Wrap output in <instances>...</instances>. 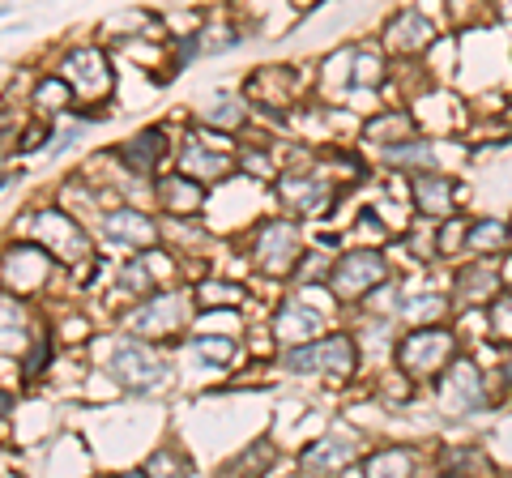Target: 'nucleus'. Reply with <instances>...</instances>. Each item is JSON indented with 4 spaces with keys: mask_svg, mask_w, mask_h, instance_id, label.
<instances>
[{
    "mask_svg": "<svg viewBox=\"0 0 512 478\" xmlns=\"http://www.w3.org/2000/svg\"><path fill=\"white\" fill-rule=\"evenodd\" d=\"M355 363H359V350L346 333H329V338H312V342H299V346L286 350V368L299 372V376L329 372V376L346 380L355 372Z\"/></svg>",
    "mask_w": 512,
    "mask_h": 478,
    "instance_id": "nucleus-1",
    "label": "nucleus"
},
{
    "mask_svg": "<svg viewBox=\"0 0 512 478\" xmlns=\"http://www.w3.org/2000/svg\"><path fill=\"white\" fill-rule=\"evenodd\" d=\"M384 278H389V261H384L380 252H372V248L346 252L329 274V295L333 299H363V295H372Z\"/></svg>",
    "mask_w": 512,
    "mask_h": 478,
    "instance_id": "nucleus-2",
    "label": "nucleus"
},
{
    "mask_svg": "<svg viewBox=\"0 0 512 478\" xmlns=\"http://www.w3.org/2000/svg\"><path fill=\"white\" fill-rule=\"evenodd\" d=\"M453 333L448 329H414L410 338L397 346V363H402L406 376H436V368L453 363Z\"/></svg>",
    "mask_w": 512,
    "mask_h": 478,
    "instance_id": "nucleus-3",
    "label": "nucleus"
},
{
    "mask_svg": "<svg viewBox=\"0 0 512 478\" xmlns=\"http://www.w3.org/2000/svg\"><path fill=\"white\" fill-rule=\"evenodd\" d=\"M252 257L265 274H291V265L299 261V231L295 222L286 218H274V222H261L252 231Z\"/></svg>",
    "mask_w": 512,
    "mask_h": 478,
    "instance_id": "nucleus-4",
    "label": "nucleus"
},
{
    "mask_svg": "<svg viewBox=\"0 0 512 478\" xmlns=\"http://www.w3.org/2000/svg\"><path fill=\"white\" fill-rule=\"evenodd\" d=\"M35 244H43L56 261H86L90 257V239L82 235V227H77L69 214H60V210H43L35 218Z\"/></svg>",
    "mask_w": 512,
    "mask_h": 478,
    "instance_id": "nucleus-5",
    "label": "nucleus"
},
{
    "mask_svg": "<svg viewBox=\"0 0 512 478\" xmlns=\"http://www.w3.org/2000/svg\"><path fill=\"white\" fill-rule=\"evenodd\" d=\"M483 402H487L483 372H478L470 359H453L448 372L440 376V406L448 414H474Z\"/></svg>",
    "mask_w": 512,
    "mask_h": 478,
    "instance_id": "nucleus-6",
    "label": "nucleus"
},
{
    "mask_svg": "<svg viewBox=\"0 0 512 478\" xmlns=\"http://www.w3.org/2000/svg\"><path fill=\"white\" fill-rule=\"evenodd\" d=\"M111 372H116V380L124 389H133V393H146L158 385V376H163V363H158V355L150 346H141V342H124L116 350V359H111Z\"/></svg>",
    "mask_w": 512,
    "mask_h": 478,
    "instance_id": "nucleus-7",
    "label": "nucleus"
},
{
    "mask_svg": "<svg viewBox=\"0 0 512 478\" xmlns=\"http://www.w3.org/2000/svg\"><path fill=\"white\" fill-rule=\"evenodd\" d=\"M64 77L73 82L77 94H86V99H103L111 90V69L99 47H77V52L64 56Z\"/></svg>",
    "mask_w": 512,
    "mask_h": 478,
    "instance_id": "nucleus-8",
    "label": "nucleus"
},
{
    "mask_svg": "<svg viewBox=\"0 0 512 478\" xmlns=\"http://www.w3.org/2000/svg\"><path fill=\"white\" fill-rule=\"evenodd\" d=\"M431 39H436V26H431L423 9H402L389 22V30H384V47L397 56H419L431 47Z\"/></svg>",
    "mask_w": 512,
    "mask_h": 478,
    "instance_id": "nucleus-9",
    "label": "nucleus"
},
{
    "mask_svg": "<svg viewBox=\"0 0 512 478\" xmlns=\"http://www.w3.org/2000/svg\"><path fill=\"white\" fill-rule=\"evenodd\" d=\"M320 325H325V316H320V308H308L299 304V299H291V304H282L278 316H274V333L286 342V346H299V342H312Z\"/></svg>",
    "mask_w": 512,
    "mask_h": 478,
    "instance_id": "nucleus-10",
    "label": "nucleus"
},
{
    "mask_svg": "<svg viewBox=\"0 0 512 478\" xmlns=\"http://www.w3.org/2000/svg\"><path fill=\"white\" fill-rule=\"evenodd\" d=\"M163 150H167V137H163V129H141L137 137L120 141V146H116V158H120V163H124L128 171L146 175V171H154L158 158H163Z\"/></svg>",
    "mask_w": 512,
    "mask_h": 478,
    "instance_id": "nucleus-11",
    "label": "nucleus"
},
{
    "mask_svg": "<svg viewBox=\"0 0 512 478\" xmlns=\"http://www.w3.org/2000/svg\"><path fill=\"white\" fill-rule=\"evenodd\" d=\"M154 197L163 201V210H171V214H197V210H201V201H205L201 184L192 180L188 171H180V175H163V180L154 184Z\"/></svg>",
    "mask_w": 512,
    "mask_h": 478,
    "instance_id": "nucleus-12",
    "label": "nucleus"
},
{
    "mask_svg": "<svg viewBox=\"0 0 512 478\" xmlns=\"http://www.w3.org/2000/svg\"><path fill=\"white\" fill-rule=\"evenodd\" d=\"M180 304H184V299H171V295L150 299V304L133 316V329L146 333V338H163V333L180 329V321H184V308Z\"/></svg>",
    "mask_w": 512,
    "mask_h": 478,
    "instance_id": "nucleus-13",
    "label": "nucleus"
},
{
    "mask_svg": "<svg viewBox=\"0 0 512 478\" xmlns=\"http://www.w3.org/2000/svg\"><path fill=\"white\" fill-rule=\"evenodd\" d=\"M359 457V444L355 440H346V436H329V440H316L308 453H303V470H325V474H333V470H346L350 461Z\"/></svg>",
    "mask_w": 512,
    "mask_h": 478,
    "instance_id": "nucleus-14",
    "label": "nucleus"
},
{
    "mask_svg": "<svg viewBox=\"0 0 512 478\" xmlns=\"http://www.w3.org/2000/svg\"><path fill=\"white\" fill-rule=\"evenodd\" d=\"M107 235L116 239V244H128V248H146L158 239V227H154V218L137 214V210H111L107 214Z\"/></svg>",
    "mask_w": 512,
    "mask_h": 478,
    "instance_id": "nucleus-15",
    "label": "nucleus"
},
{
    "mask_svg": "<svg viewBox=\"0 0 512 478\" xmlns=\"http://www.w3.org/2000/svg\"><path fill=\"white\" fill-rule=\"evenodd\" d=\"M414 201H419V210L423 214H448L453 210V201H457V188L444 180V175H436V171H419L414 175Z\"/></svg>",
    "mask_w": 512,
    "mask_h": 478,
    "instance_id": "nucleus-16",
    "label": "nucleus"
},
{
    "mask_svg": "<svg viewBox=\"0 0 512 478\" xmlns=\"http://www.w3.org/2000/svg\"><path fill=\"white\" fill-rule=\"evenodd\" d=\"M248 94L265 107H286L295 94V69H261L248 77Z\"/></svg>",
    "mask_w": 512,
    "mask_h": 478,
    "instance_id": "nucleus-17",
    "label": "nucleus"
},
{
    "mask_svg": "<svg viewBox=\"0 0 512 478\" xmlns=\"http://www.w3.org/2000/svg\"><path fill=\"white\" fill-rule=\"evenodd\" d=\"M495 286H500V278H495V269L487 265H470L457 274V304L461 308H478V304H491L495 299Z\"/></svg>",
    "mask_w": 512,
    "mask_h": 478,
    "instance_id": "nucleus-18",
    "label": "nucleus"
},
{
    "mask_svg": "<svg viewBox=\"0 0 512 478\" xmlns=\"http://www.w3.org/2000/svg\"><path fill=\"white\" fill-rule=\"evenodd\" d=\"M278 188H282L286 210H295V214H316L320 205L329 201V188L320 180H299V175H291V180H282Z\"/></svg>",
    "mask_w": 512,
    "mask_h": 478,
    "instance_id": "nucleus-19",
    "label": "nucleus"
},
{
    "mask_svg": "<svg viewBox=\"0 0 512 478\" xmlns=\"http://www.w3.org/2000/svg\"><path fill=\"white\" fill-rule=\"evenodd\" d=\"M227 158L214 154V150H205L201 141H188L184 154H180V171H188L192 180H218V175H227Z\"/></svg>",
    "mask_w": 512,
    "mask_h": 478,
    "instance_id": "nucleus-20",
    "label": "nucleus"
},
{
    "mask_svg": "<svg viewBox=\"0 0 512 478\" xmlns=\"http://www.w3.org/2000/svg\"><path fill=\"white\" fill-rule=\"evenodd\" d=\"M69 94H73L69 77H47V82H39V90H35V107L43 116H56V111L69 107Z\"/></svg>",
    "mask_w": 512,
    "mask_h": 478,
    "instance_id": "nucleus-21",
    "label": "nucleus"
},
{
    "mask_svg": "<svg viewBox=\"0 0 512 478\" xmlns=\"http://www.w3.org/2000/svg\"><path fill=\"white\" fill-rule=\"evenodd\" d=\"M504 244H508V222H495V218L474 222L470 239H466V248H474V252H500Z\"/></svg>",
    "mask_w": 512,
    "mask_h": 478,
    "instance_id": "nucleus-22",
    "label": "nucleus"
},
{
    "mask_svg": "<svg viewBox=\"0 0 512 478\" xmlns=\"http://www.w3.org/2000/svg\"><path fill=\"white\" fill-rule=\"evenodd\" d=\"M414 133V124L406 111H397V116H384V120H372L367 124V137H376V141H406Z\"/></svg>",
    "mask_w": 512,
    "mask_h": 478,
    "instance_id": "nucleus-23",
    "label": "nucleus"
},
{
    "mask_svg": "<svg viewBox=\"0 0 512 478\" xmlns=\"http://www.w3.org/2000/svg\"><path fill=\"white\" fill-rule=\"evenodd\" d=\"M410 449H384V453H376L372 461H367V474H410Z\"/></svg>",
    "mask_w": 512,
    "mask_h": 478,
    "instance_id": "nucleus-24",
    "label": "nucleus"
},
{
    "mask_svg": "<svg viewBox=\"0 0 512 478\" xmlns=\"http://www.w3.org/2000/svg\"><path fill=\"white\" fill-rule=\"evenodd\" d=\"M384 163H389V167H402V163L431 167V150H427V141H410V146H393L389 154H384Z\"/></svg>",
    "mask_w": 512,
    "mask_h": 478,
    "instance_id": "nucleus-25",
    "label": "nucleus"
},
{
    "mask_svg": "<svg viewBox=\"0 0 512 478\" xmlns=\"http://www.w3.org/2000/svg\"><path fill=\"white\" fill-rule=\"evenodd\" d=\"M192 350H197L201 359H210V363H218V368H222V363L235 355V342L231 338H197V342H192Z\"/></svg>",
    "mask_w": 512,
    "mask_h": 478,
    "instance_id": "nucleus-26",
    "label": "nucleus"
},
{
    "mask_svg": "<svg viewBox=\"0 0 512 478\" xmlns=\"http://www.w3.org/2000/svg\"><path fill=\"white\" fill-rule=\"evenodd\" d=\"M448 9H453V18L461 26H474V22H483L491 13V0H448Z\"/></svg>",
    "mask_w": 512,
    "mask_h": 478,
    "instance_id": "nucleus-27",
    "label": "nucleus"
},
{
    "mask_svg": "<svg viewBox=\"0 0 512 478\" xmlns=\"http://www.w3.org/2000/svg\"><path fill=\"white\" fill-rule=\"evenodd\" d=\"M491 325H495V338L512 342V299H491Z\"/></svg>",
    "mask_w": 512,
    "mask_h": 478,
    "instance_id": "nucleus-28",
    "label": "nucleus"
},
{
    "mask_svg": "<svg viewBox=\"0 0 512 478\" xmlns=\"http://www.w3.org/2000/svg\"><path fill=\"white\" fill-rule=\"evenodd\" d=\"M210 120H214V124H227V129H235V124L244 120V107L231 103L227 94H222V103H214V107H210Z\"/></svg>",
    "mask_w": 512,
    "mask_h": 478,
    "instance_id": "nucleus-29",
    "label": "nucleus"
},
{
    "mask_svg": "<svg viewBox=\"0 0 512 478\" xmlns=\"http://www.w3.org/2000/svg\"><path fill=\"white\" fill-rule=\"evenodd\" d=\"M504 278H508V286H512V261H508V269H504Z\"/></svg>",
    "mask_w": 512,
    "mask_h": 478,
    "instance_id": "nucleus-30",
    "label": "nucleus"
}]
</instances>
